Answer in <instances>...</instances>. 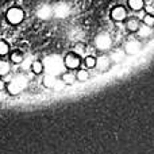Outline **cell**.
<instances>
[{"mask_svg":"<svg viewBox=\"0 0 154 154\" xmlns=\"http://www.w3.org/2000/svg\"><path fill=\"white\" fill-rule=\"evenodd\" d=\"M142 22H143V24H146V26L153 27L154 26V15H152V14H146V15L143 16V19H142Z\"/></svg>","mask_w":154,"mask_h":154,"instance_id":"obj_19","label":"cell"},{"mask_svg":"<svg viewBox=\"0 0 154 154\" xmlns=\"http://www.w3.org/2000/svg\"><path fill=\"white\" fill-rule=\"evenodd\" d=\"M137 32H138V35L141 38H147V37H150V35H152V27L146 26V24H141Z\"/></svg>","mask_w":154,"mask_h":154,"instance_id":"obj_11","label":"cell"},{"mask_svg":"<svg viewBox=\"0 0 154 154\" xmlns=\"http://www.w3.org/2000/svg\"><path fill=\"white\" fill-rule=\"evenodd\" d=\"M7 89H8V92H10L11 95H18V93L22 92V89H23V85H22L20 82L18 81V80H12V81H11L10 84L7 85Z\"/></svg>","mask_w":154,"mask_h":154,"instance_id":"obj_6","label":"cell"},{"mask_svg":"<svg viewBox=\"0 0 154 154\" xmlns=\"http://www.w3.org/2000/svg\"><path fill=\"white\" fill-rule=\"evenodd\" d=\"M7 20L8 23L14 24V26H16V24H20L22 22H23L24 19V12L22 8L19 7H11L10 10L7 11Z\"/></svg>","mask_w":154,"mask_h":154,"instance_id":"obj_1","label":"cell"},{"mask_svg":"<svg viewBox=\"0 0 154 154\" xmlns=\"http://www.w3.org/2000/svg\"><path fill=\"white\" fill-rule=\"evenodd\" d=\"M57 80H58V79H57L54 75H48V76L43 77V85H45L46 88H53V89H54Z\"/></svg>","mask_w":154,"mask_h":154,"instance_id":"obj_10","label":"cell"},{"mask_svg":"<svg viewBox=\"0 0 154 154\" xmlns=\"http://www.w3.org/2000/svg\"><path fill=\"white\" fill-rule=\"evenodd\" d=\"M88 79H89V73H88L85 69H80V68H79V69H77V72H76V80L84 82V81H87Z\"/></svg>","mask_w":154,"mask_h":154,"instance_id":"obj_15","label":"cell"},{"mask_svg":"<svg viewBox=\"0 0 154 154\" xmlns=\"http://www.w3.org/2000/svg\"><path fill=\"white\" fill-rule=\"evenodd\" d=\"M10 58H11V62H12V64H22L23 60H24V57L20 51H12Z\"/></svg>","mask_w":154,"mask_h":154,"instance_id":"obj_14","label":"cell"},{"mask_svg":"<svg viewBox=\"0 0 154 154\" xmlns=\"http://www.w3.org/2000/svg\"><path fill=\"white\" fill-rule=\"evenodd\" d=\"M62 81L65 82V85H69V84H73V82L76 81V75H73V73H64L62 75Z\"/></svg>","mask_w":154,"mask_h":154,"instance_id":"obj_17","label":"cell"},{"mask_svg":"<svg viewBox=\"0 0 154 154\" xmlns=\"http://www.w3.org/2000/svg\"><path fill=\"white\" fill-rule=\"evenodd\" d=\"M109 65H111V60H109V57L101 56L100 58H96V68H97L99 70H101V72H104V70L108 69Z\"/></svg>","mask_w":154,"mask_h":154,"instance_id":"obj_5","label":"cell"},{"mask_svg":"<svg viewBox=\"0 0 154 154\" xmlns=\"http://www.w3.org/2000/svg\"><path fill=\"white\" fill-rule=\"evenodd\" d=\"M141 50V45L139 42H135V41H130V42L126 45V53L128 54H135Z\"/></svg>","mask_w":154,"mask_h":154,"instance_id":"obj_8","label":"cell"},{"mask_svg":"<svg viewBox=\"0 0 154 154\" xmlns=\"http://www.w3.org/2000/svg\"><path fill=\"white\" fill-rule=\"evenodd\" d=\"M11 70V64L4 60H0V76H7Z\"/></svg>","mask_w":154,"mask_h":154,"instance_id":"obj_13","label":"cell"},{"mask_svg":"<svg viewBox=\"0 0 154 154\" xmlns=\"http://www.w3.org/2000/svg\"><path fill=\"white\" fill-rule=\"evenodd\" d=\"M95 43L99 50H108L111 48V38L108 34H99L95 39Z\"/></svg>","mask_w":154,"mask_h":154,"instance_id":"obj_3","label":"cell"},{"mask_svg":"<svg viewBox=\"0 0 154 154\" xmlns=\"http://www.w3.org/2000/svg\"><path fill=\"white\" fill-rule=\"evenodd\" d=\"M43 64H42V61H39V60H35V61H32V64H31V70H32V73L34 75H41V73L43 72Z\"/></svg>","mask_w":154,"mask_h":154,"instance_id":"obj_12","label":"cell"},{"mask_svg":"<svg viewBox=\"0 0 154 154\" xmlns=\"http://www.w3.org/2000/svg\"><path fill=\"white\" fill-rule=\"evenodd\" d=\"M153 27H154V26H153Z\"/></svg>","mask_w":154,"mask_h":154,"instance_id":"obj_21","label":"cell"},{"mask_svg":"<svg viewBox=\"0 0 154 154\" xmlns=\"http://www.w3.org/2000/svg\"><path fill=\"white\" fill-rule=\"evenodd\" d=\"M4 89H5V82H4V80L3 79H0V92L4 91Z\"/></svg>","mask_w":154,"mask_h":154,"instance_id":"obj_20","label":"cell"},{"mask_svg":"<svg viewBox=\"0 0 154 154\" xmlns=\"http://www.w3.org/2000/svg\"><path fill=\"white\" fill-rule=\"evenodd\" d=\"M84 65H85V68H88V69H93V68H96V57H92V56L85 57Z\"/></svg>","mask_w":154,"mask_h":154,"instance_id":"obj_16","label":"cell"},{"mask_svg":"<svg viewBox=\"0 0 154 154\" xmlns=\"http://www.w3.org/2000/svg\"><path fill=\"white\" fill-rule=\"evenodd\" d=\"M139 26H141V22H139V19H137V18H130L127 22H126V27H127V30L131 32L138 31Z\"/></svg>","mask_w":154,"mask_h":154,"instance_id":"obj_7","label":"cell"},{"mask_svg":"<svg viewBox=\"0 0 154 154\" xmlns=\"http://www.w3.org/2000/svg\"><path fill=\"white\" fill-rule=\"evenodd\" d=\"M10 53V45L5 41L0 39V57H4Z\"/></svg>","mask_w":154,"mask_h":154,"instance_id":"obj_18","label":"cell"},{"mask_svg":"<svg viewBox=\"0 0 154 154\" xmlns=\"http://www.w3.org/2000/svg\"><path fill=\"white\" fill-rule=\"evenodd\" d=\"M64 65H65V68L69 70H77L80 68V65H81V58H80V56H77L76 53H69L65 56Z\"/></svg>","mask_w":154,"mask_h":154,"instance_id":"obj_2","label":"cell"},{"mask_svg":"<svg viewBox=\"0 0 154 154\" xmlns=\"http://www.w3.org/2000/svg\"><path fill=\"white\" fill-rule=\"evenodd\" d=\"M127 5L133 11H141L145 5L143 0H127Z\"/></svg>","mask_w":154,"mask_h":154,"instance_id":"obj_9","label":"cell"},{"mask_svg":"<svg viewBox=\"0 0 154 154\" xmlns=\"http://www.w3.org/2000/svg\"><path fill=\"white\" fill-rule=\"evenodd\" d=\"M111 18L115 22H123L127 18V10H126L123 5H116V7L112 8L111 11Z\"/></svg>","mask_w":154,"mask_h":154,"instance_id":"obj_4","label":"cell"}]
</instances>
